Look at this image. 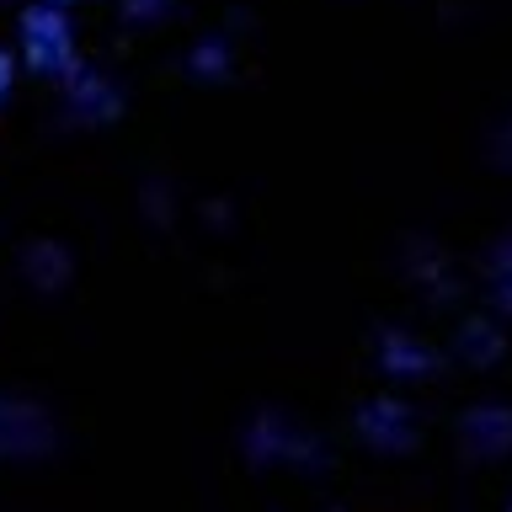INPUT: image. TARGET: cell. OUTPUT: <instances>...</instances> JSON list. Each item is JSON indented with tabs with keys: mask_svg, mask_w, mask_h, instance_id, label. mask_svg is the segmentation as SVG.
<instances>
[{
	"mask_svg": "<svg viewBox=\"0 0 512 512\" xmlns=\"http://www.w3.org/2000/svg\"><path fill=\"white\" fill-rule=\"evenodd\" d=\"M0 86H6V64H0Z\"/></svg>",
	"mask_w": 512,
	"mask_h": 512,
	"instance_id": "1",
	"label": "cell"
}]
</instances>
